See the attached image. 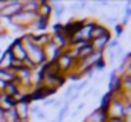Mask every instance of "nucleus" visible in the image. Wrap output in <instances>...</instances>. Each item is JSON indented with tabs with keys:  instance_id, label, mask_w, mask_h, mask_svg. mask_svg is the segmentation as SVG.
<instances>
[{
	"instance_id": "2",
	"label": "nucleus",
	"mask_w": 131,
	"mask_h": 122,
	"mask_svg": "<svg viewBox=\"0 0 131 122\" xmlns=\"http://www.w3.org/2000/svg\"><path fill=\"white\" fill-rule=\"evenodd\" d=\"M73 90H75L73 87H69V89H67V91H66V96H70V95L73 93Z\"/></svg>"
},
{
	"instance_id": "1",
	"label": "nucleus",
	"mask_w": 131,
	"mask_h": 122,
	"mask_svg": "<svg viewBox=\"0 0 131 122\" xmlns=\"http://www.w3.org/2000/svg\"><path fill=\"white\" fill-rule=\"evenodd\" d=\"M67 110H69V104H66L64 107L61 108V111H60V116H58V121H61V119L64 118V115L67 113Z\"/></svg>"
},
{
	"instance_id": "3",
	"label": "nucleus",
	"mask_w": 131,
	"mask_h": 122,
	"mask_svg": "<svg viewBox=\"0 0 131 122\" xmlns=\"http://www.w3.org/2000/svg\"><path fill=\"white\" fill-rule=\"evenodd\" d=\"M50 104H55V99H49V101L44 102V105H50Z\"/></svg>"
},
{
	"instance_id": "4",
	"label": "nucleus",
	"mask_w": 131,
	"mask_h": 122,
	"mask_svg": "<svg viewBox=\"0 0 131 122\" xmlns=\"http://www.w3.org/2000/svg\"><path fill=\"white\" fill-rule=\"evenodd\" d=\"M110 46H111V47H114V46H117V41H111V43H110Z\"/></svg>"
},
{
	"instance_id": "5",
	"label": "nucleus",
	"mask_w": 131,
	"mask_h": 122,
	"mask_svg": "<svg viewBox=\"0 0 131 122\" xmlns=\"http://www.w3.org/2000/svg\"><path fill=\"white\" fill-rule=\"evenodd\" d=\"M37 116H38V118H41V119H43V118H44V113H37Z\"/></svg>"
}]
</instances>
